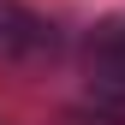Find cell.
Wrapping results in <instances>:
<instances>
[{"label": "cell", "instance_id": "6da1fadb", "mask_svg": "<svg viewBox=\"0 0 125 125\" xmlns=\"http://www.w3.org/2000/svg\"><path fill=\"white\" fill-rule=\"evenodd\" d=\"M54 24L36 18L30 6H18V0H0V54L12 60H36V54H54Z\"/></svg>", "mask_w": 125, "mask_h": 125}, {"label": "cell", "instance_id": "7a4b0ae2", "mask_svg": "<svg viewBox=\"0 0 125 125\" xmlns=\"http://www.w3.org/2000/svg\"><path fill=\"white\" fill-rule=\"evenodd\" d=\"M89 77H95V89L101 95H119L125 101V18H107L101 30H89Z\"/></svg>", "mask_w": 125, "mask_h": 125}]
</instances>
